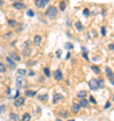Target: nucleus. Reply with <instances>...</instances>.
<instances>
[{
    "label": "nucleus",
    "instance_id": "obj_1",
    "mask_svg": "<svg viewBox=\"0 0 114 121\" xmlns=\"http://www.w3.org/2000/svg\"><path fill=\"white\" fill-rule=\"evenodd\" d=\"M89 86L91 90H98L103 86V81L102 79H90L89 81Z\"/></svg>",
    "mask_w": 114,
    "mask_h": 121
},
{
    "label": "nucleus",
    "instance_id": "obj_2",
    "mask_svg": "<svg viewBox=\"0 0 114 121\" xmlns=\"http://www.w3.org/2000/svg\"><path fill=\"white\" fill-rule=\"evenodd\" d=\"M46 15H47L48 17H51V19H54V17H57V15H58V9H57V7H48L47 8V11H46Z\"/></svg>",
    "mask_w": 114,
    "mask_h": 121
},
{
    "label": "nucleus",
    "instance_id": "obj_3",
    "mask_svg": "<svg viewBox=\"0 0 114 121\" xmlns=\"http://www.w3.org/2000/svg\"><path fill=\"white\" fill-rule=\"evenodd\" d=\"M50 3V0H35V5L38 8H43Z\"/></svg>",
    "mask_w": 114,
    "mask_h": 121
},
{
    "label": "nucleus",
    "instance_id": "obj_4",
    "mask_svg": "<svg viewBox=\"0 0 114 121\" xmlns=\"http://www.w3.org/2000/svg\"><path fill=\"white\" fill-rule=\"evenodd\" d=\"M105 71H106V75L109 77V81L111 82V85H114V73L111 71V70L109 69V67H106L105 69Z\"/></svg>",
    "mask_w": 114,
    "mask_h": 121
},
{
    "label": "nucleus",
    "instance_id": "obj_5",
    "mask_svg": "<svg viewBox=\"0 0 114 121\" xmlns=\"http://www.w3.org/2000/svg\"><path fill=\"white\" fill-rule=\"evenodd\" d=\"M12 5H13V8L15 9H24L26 8V4H24L23 1H15Z\"/></svg>",
    "mask_w": 114,
    "mask_h": 121
},
{
    "label": "nucleus",
    "instance_id": "obj_6",
    "mask_svg": "<svg viewBox=\"0 0 114 121\" xmlns=\"http://www.w3.org/2000/svg\"><path fill=\"white\" fill-rule=\"evenodd\" d=\"M54 77H55V79H57V81H62V79H63V74H62L61 70L58 69V70H55V73H54Z\"/></svg>",
    "mask_w": 114,
    "mask_h": 121
},
{
    "label": "nucleus",
    "instance_id": "obj_7",
    "mask_svg": "<svg viewBox=\"0 0 114 121\" xmlns=\"http://www.w3.org/2000/svg\"><path fill=\"white\" fill-rule=\"evenodd\" d=\"M8 56L13 60V62H19V60H20V56H19L16 52H9V55H8Z\"/></svg>",
    "mask_w": 114,
    "mask_h": 121
},
{
    "label": "nucleus",
    "instance_id": "obj_8",
    "mask_svg": "<svg viewBox=\"0 0 114 121\" xmlns=\"http://www.w3.org/2000/svg\"><path fill=\"white\" fill-rule=\"evenodd\" d=\"M23 104H24V98H23V97H20V98H15V102H13L15 106H22Z\"/></svg>",
    "mask_w": 114,
    "mask_h": 121
},
{
    "label": "nucleus",
    "instance_id": "obj_9",
    "mask_svg": "<svg viewBox=\"0 0 114 121\" xmlns=\"http://www.w3.org/2000/svg\"><path fill=\"white\" fill-rule=\"evenodd\" d=\"M5 60H7V63H8V66L11 67V69H16V66H15V62H13V60L11 59L9 56H7V58H5Z\"/></svg>",
    "mask_w": 114,
    "mask_h": 121
},
{
    "label": "nucleus",
    "instance_id": "obj_10",
    "mask_svg": "<svg viewBox=\"0 0 114 121\" xmlns=\"http://www.w3.org/2000/svg\"><path fill=\"white\" fill-rule=\"evenodd\" d=\"M28 46H30V42H26V44H24V50H23V54L24 55H30V48H28Z\"/></svg>",
    "mask_w": 114,
    "mask_h": 121
},
{
    "label": "nucleus",
    "instance_id": "obj_11",
    "mask_svg": "<svg viewBox=\"0 0 114 121\" xmlns=\"http://www.w3.org/2000/svg\"><path fill=\"white\" fill-rule=\"evenodd\" d=\"M9 120H12V121H20V117H19L16 113H9Z\"/></svg>",
    "mask_w": 114,
    "mask_h": 121
},
{
    "label": "nucleus",
    "instance_id": "obj_12",
    "mask_svg": "<svg viewBox=\"0 0 114 121\" xmlns=\"http://www.w3.org/2000/svg\"><path fill=\"white\" fill-rule=\"evenodd\" d=\"M77 95H78L79 98H86V95H87V91H86V90H79L78 93H77Z\"/></svg>",
    "mask_w": 114,
    "mask_h": 121
},
{
    "label": "nucleus",
    "instance_id": "obj_13",
    "mask_svg": "<svg viewBox=\"0 0 114 121\" xmlns=\"http://www.w3.org/2000/svg\"><path fill=\"white\" fill-rule=\"evenodd\" d=\"M61 99H63V95H62V94H55V95H54L53 102H54V104H57V102H59Z\"/></svg>",
    "mask_w": 114,
    "mask_h": 121
},
{
    "label": "nucleus",
    "instance_id": "obj_14",
    "mask_svg": "<svg viewBox=\"0 0 114 121\" xmlns=\"http://www.w3.org/2000/svg\"><path fill=\"white\" fill-rule=\"evenodd\" d=\"M89 104V101H86V98H81V101H79V105H81V108H86Z\"/></svg>",
    "mask_w": 114,
    "mask_h": 121
},
{
    "label": "nucleus",
    "instance_id": "obj_15",
    "mask_svg": "<svg viewBox=\"0 0 114 121\" xmlns=\"http://www.w3.org/2000/svg\"><path fill=\"white\" fill-rule=\"evenodd\" d=\"M23 83H24V82H23V77H22V75H19L18 79H16V85H18V87H22Z\"/></svg>",
    "mask_w": 114,
    "mask_h": 121
},
{
    "label": "nucleus",
    "instance_id": "obj_16",
    "mask_svg": "<svg viewBox=\"0 0 114 121\" xmlns=\"http://www.w3.org/2000/svg\"><path fill=\"white\" fill-rule=\"evenodd\" d=\"M31 120V116H30V113H24L22 117V121H30Z\"/></svg>",
    "mask_w": 114,
    "mask_h": 121
},
{
    "label": "nucleus",
    "instance_id": "obj_17",
    "mask_svg": "<svg viewBox=\"0 0 114 121\" xmlns=\"http://www.w3.org/2000/svg\"><path fill=\"white\" fill-rule=\"evenodd\" d=\"M79 110H81V105H79V104H74V105H73V112H74V113L79 112Z\"/></svg>",
    "mask_w": 114,
    "mask_h": 121
},
{
    "label": "nucleus",
    "instance_id": "obj_18",
    "mask_svg": "<svg viewBox=\"0 0 114 121\" xmlns=\"http://www.w3.org/2000/svg\"><path fill=\"white\" fill-rule=\"evenodd\" d=\"M75 28H77L78 31H83V26H82V23L77 22V23H75Z\"/></svg>",
    "mask_w": 114,
    "mask_h": 121
},
{
    "label": "nucleus",
    "instance_id": "obj_19",
    "mask_svg": "<svg viewBox=\"0 0 114 121\" xmlns=\"http://www.w3.org/2000/svg\"><path fill=\"white\" fill-rule=\"evenodd\" d=\"M91 70H93V71H94L95 74H99V73H101V70H99V67H98V66H95V65H94V66H91Z\"/></svg>",
    "mask_w": 114,
    "mask_h": 121
},
{
    "label": "nucleus",
    "instance_id": "obj_20",
    "mask_svg": "<svg viewBox=\"0 0 114 121\" xmlns=\"http://www.w3.org/2000/svg\"><path fill=\"white\" fill-rule=\"evenodd\" d=\"M34 42H35L36 44H39L40 42H42V38H40V35H35V38H34Z\"/></svg>",
    "mask_w": 114,
    "mask_h": 121
},
{
    "label": "nucleus",
    "instance_id": "obj_21",
    "mask_svg": "<svg viewBox=\"0 0 114 121\" xmlns=\"http://www.w3.org/2000/svg\"><path fill=\"white\" fill-rule=\"evenodd\" d=\"M28 97H34V95H36V91L35 90H27V93H26Z\"/></svg>",
    "mask_w": 114,
    "mask_h": 121
},
{
    "label": "nucleus",
    "instance_id": "obj_22",
    "mask_svg": "<svg viewBox=\"0 0 114 121\" xmlns=\"http://www.w3.org/2000/svg\"><path fill=\"white\" fill-rule=\"evenodd\" d=\"M59 8H61L62 11H65V9H66V3H65V1H61V3H59Z\"/></svg>",
    "mask_w": 114,
    "mask_h": 121
},
{
    "label": "nucleus",
    "instance_id": "obj_23",
    "mask_svg": "<svg viewBox=\"0 0 114 121\" xmlns=\"http://www.w3.org/2000/svg\"><path fill=\"white\" fill-rule=\"evenodd\" d=\"M8 24H9L11 27H15L16 24H18V23H16V20H13V19H11V20H8Z\"/></svg>",
    "mask_w": 114,
    "mask_h": 121
},
{
    "label": "nucleus",
    "instance_id": "obj_24",
    "mask_svg": "<svg viewBox=\"0 0 114 121\" xmlns=\"http://www.w3.org/2000/svg\"><path fill=\"white\" fill-rule=\"evenodd\" d=\"M18 74L23 77V75H26V70H24V69H19L18 70Z\"/></svg>",
    "mask_w": 114,
    "mask_h": 121
},
{
    "label": "nucleus",
    "instance_id": "obj_25",
    "mask_svg": "<svg viewBox=\"0 0 114 121\" xmlns=\"http://www.w3.org/2000/svg\"><path fill=\"white\" fill-rule=\"evenodd\" d=\"M0 73H5V66L0 62Z\"/></svg>",
    "mask_w": 114,
    "mask_h": 121
},
{
    "label": "nucleus",
    "instance_id": "obj_26",
    "mask_svg": "<svg viewBox=\"0 0 114 121\" xmlns=\"http://www.w3.org/2000/svg\"><path fill=\"white\" fill-rule=\"evenodd\" d=\"M44 74H46V77H50V75H51V73H50V69H48V67H46V69H44Z\"/></svg>",
    "mask_w": 114,
    "mask_h": 121
},
{
    "label": "nucleus",
    "instance_id": "obj_27",
    "mask_svg": "<svg viewBox=\"0 0 114 121\" xmlns=\"http://www.w3.org/2000/svg\"><path fill=\"white\" fill-rule=\"evenodd\" d=\"M27 16L32 17V16H34V11H32V9H28V11H27Z\"/></svg>",
    "mask_w": 114,
    "mask_h": 121
},
{
    "label": "nucleus",
    "instance_id": "obj_28",
    "mask_svg": "<svg viewBox=\"0 0 114 121\" xmlns=\"http://www.w3.org/2000/svg\"><path fill=\"white\" fill-rule=\"evenodd\" d=\"M39 98H40V101H47V99H48V97H47L46 94H44V95H40Z\"/></svg>",
    "mask_w": 114,
    "mask_h": 121
},
{
    "label": "nucleus",
    "instance_id": "obj_29",
    "mask_svg": "<svg viewBox=\"0 0 114 121\" xmlns=\"http://www.w3.org/2000/svg\"><path fill=\"white\" fill-rule=\"evenodd\" d=\"M65 47H66L67 50H71V48H73V44H71V43H66V44H65Z\"/></svg>",
    "mask_w": 114,
    "mask_h": 121
},
{
    "label": "nucleus",
    "instance_id": "obj_30",
    "mask_svg": "<svg viewBox=\"0 0 114 121\" xmlns=\"http://www.w3.org/2000/svg\"><path fill=\"white\" fill-rule=\"evenodd\" d=\"M67 116H69V113H67V112H61V117H63V118H66Z\"/></svg>",
    "mask_w": 114,
    "mask_h": 121
},
{
    "label": "nucleus",
    "instance_id": "obj_31",
    "mask_svg": "<svg viewBox=\"0 0 114 121\" xmlns=\"http://www.w3.org/2000/svg\"><path fill=\"white\" fill-rule=\"evenodd\" d=\"M5 112V105H1L0 106V113H4Z\"/></svg>",
    "mask_w": 114,
    "mask_h": 121
},
{
    "label": "nucleus",
    "instance_id": "obj_32",
    "mask_svg": "<svg viewBox=\"0 0 114 121\" xmlns=\"http://www.w3.org/2000/svg\"><path fill=\"white\" fill-rule=\"evenodd\" d=\"M101 34L103 35V36L106 35V28H105V27H102V28H101Z\"/></svg>",
    "mask_w": 114,
    "mask_h": 121
},
{
    "label": "nucleus",
    "instance_id": "obj_33",
    "mask_svg": "<svg viewBox=\"0 0 114 121\" xmlns=\"http://www.w3.org/2000/svg\"><path fill=\"white\" fill-rule=\"evenodd\" d=\"M90 102H93V104H95L97 101H95V99H94V97H90Z\"/></svg>",
    "mask_w": 114,
    "mask_h": 121
},
{
    "label": "nucleus",
    "instance_id": "obj_34",
    "mask_svg": "<svg viewBox=\"0 0 114 121\" xmlns=\"http://www.w3.org/2000/svg\"><path fill=\"white\" fill-rule=\"evenodd\" d=\"M83 15H89V9H83Z\"/></svg>",
    "mask_w": 114,
    "mask_h": 121
},
{
    "label": "nucleus",
    "instance_id": "obj_35",
    "mask_svg": "<svg viewBox=\"0 0 114 121\" xmlns=\"http://www.w3.org/2000/svg\"><path fill=\"white\" fill-rule=\"evenodd\" d=\"M109 48H110V50H114V44L110 43V44H109Z\"/></svg>",
    "mask_w": 114,
    "mask_h": 121
},
{
    "label": "nucleus",
    "instance_id": "obj_36",
    "mask_svg": "<svg viewBox=\"0 0 114 121\" xmlns=\"http://www.w3.org/2000/svg\"><path fill=\"white\" fill-rule=\"evenodd\" d=\"M109 106H110V102H106V104H105V109H107Z\"/></svg>",
    "mask_w": 114,
    "mask_h": 121
},
{
    "label": "nucleus",
    "instance_id": "obj_37",
    "mask_svg": "<svg viewBox=\"0 0 114 121\" xmlns=\"http://www.w3.org/2000/svg\"><path fill=\"white\" fill-rule=\"evenodd\" d=\"M3 3H4V0H0V5H3Z\"/></svg>",
    "mask_w": 114,
    "mask_h": 121
},
{
    "label": "nucleus",
    "instance_id": "obj_38",
    "mask_svg": "<svg viewBox=\"0 0 114 121\" xmlns=\"http://www.w3.org/2000/svg\"><path fill=\"white\" fill-rule=\"evenodd\" d=\"M69 121H74V120H69Z\"/></svg>",
    "mask_w": 114,
    "mask_h": 121
},
{
    "label": "nucleus",
    "instance_id": "obj_39",
    "mask_svg": "<svg viewBox=\"0 0 114 121\" xmlns=\"http://www.w3.org/2000/svg\"><path fill=\"white\" fill-rule=\"evenodd\" d=\"M12 1H16V0H12Z\"/></svg>",
    "mask_w": 114,
    "mask_h": 121
}]
</instances>
